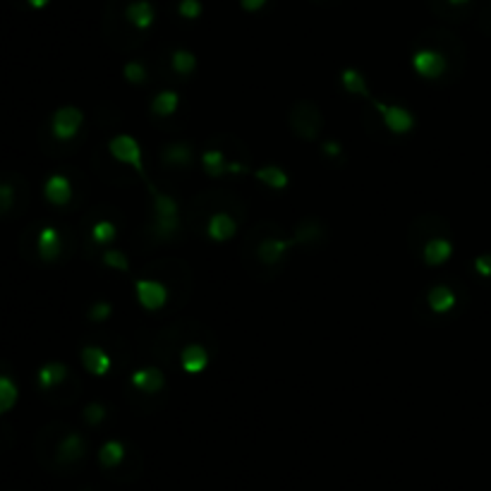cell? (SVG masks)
<instances>
[{
  "mask_svg": "<svg viewBox=\"0 0 491 491\" xmlns=\"http://www.w3.org/2000/svg\"><path fill=\"white\" fill-rule=\"evenodd\" d=\"M149 194H152V206H154V218H152V233L159 240H170L180 233L182 228V216H180V201L170 194L159 192L152 182H149Z\"/></svg>",
  "mask_w": 491,
  "mask_h": 491,
  "instance_id": "6da1fadb",
  "label": "cell"
},
{
  "mask_svg": "<svg viewBox=\"0 0 491 491\" xmlns=\"http://www.w3.org/2000/svg\"><path fill=\"white\" fill-rule=\"evenodd\" d=\"M371 106L376 108V113H379V117H381L386 130L393 134H410L412 130L417 127V117L412 115L410 108L398 106V103L379 101V98H371Z\"/></svg>",
  "mask_w": 491,
  "mask_h": 491,
  "instance_id": "7a4b0ae2",
  "label": "cell"
},
{
  "mask_svg": "<svg viewBox=\"0 0 491 491\" xmlns=\"http://www.w3.org/2000/svg\"><path fill=\"white\" fill-rule=\"evenodd\" d=\"M108 154L113 156L117 163L122 166L134 168L139 175H147L144 170V154H142V144L134 139L132 134H115L113 139L108 142Z\"/></svg>",
  "mask_w": 491,
  "mask_h": 491,
  "instance_id": "3957f363",
  "label": "cell"
},
{
  "mask_svg": "<svg viewBox=\"0 0 491 491\" xmlns=\"http://www.w3.org/2000/svg\"><path fill=\"white\" fill-rule=\"evenodd\" d=\"M134 297L142 310L147 312H161L168 305L170 290L166 283L156 278H137L134 280Z\"/></svg>",
  "mask_w": 491,
  "mask_h": 491,
  "instance_id": "277c9868",
  "label": "cell"
},
{
  "mask_svg": "<svg viewBox=\"0 0 491 491\" xmlns=\"http://www.w3.org/2000/svg\"><path fill=\"white\" fill-rule=\"evenodd\" d=\"M82 125H84V110L77 106H63L51 117V134L58 142H70L80 134Z\"/></svg>",
  "mask_w": 491,
  "mask_h": 491,
  "instance_id": "5b68a950",
  "label": "cell"
},
{
  "mask_svg": "<svg viewBox=\"0 0 491 491\" xmlns=\"http://www.w3.org/2000/svg\"><path fill=\"white\" fill-rule=\"evenodd\" d=\"M410 65L422 80H438L443 72L448 70V60L443 53H438L434 48H420L415 51L410 58Z\"/></svg>",
  "mask_w": 491,
  "mask_h": 491,
  "instance_id": "8992f818",
  "label": "cell"
},
{
  "mask_svg": "<svg viewBox=\"0 0 491 491\" xmlns=\"http://www.w3.org/2000/svg\"><path fill=\"white\" fill-rule=\"evenodd\" d=\"M201 168H204L208 178H223V175H231V173H240V175L250 173V168L245 163L231 161L221 149H206L201 154Z\"/></svg>",
  "mask_w": 491,
  "mask_h": 491,
  "instance_id": "52a82bcc",
  "label": "cell"
},
{
  "mask_svg": "<svg viewBox=\"0 0 491 491\" xmlns=\"http://www.w3.org/2000/svg\"><path fill=\"white\" fill-rule=\"evenodd\" d=\"M238 233V221L226 211H216L208 216L206 221V238L216 242V245H223V242L233 240Z\"/></svg>",
  "mask_w": 491,
  "mask_h": 491,
  "instance_id": "ba28073f",
  "label": "cell"
},
{
  "mask_svg": "<svg viewBox=\"0 0 491 491\" xmlns=\"http://www.w3.org/2000/svg\"><path fill=\"white\" fill-rule=\"evenodd\" d=\"M82 364L84 369L89 371L91 376H108L110 369H113V359H110V355L103 348H98V345H84L82 352Z\"/></svg>",
  "mask_w": 491,
  "mask_h": 491,
  "instance_id": "9c48e42d",
  "label": "cell"
},
{
  "mask_svg": "<svg viewBox=\"0 0 491 491\" xmlns=\"http://www.w3.org/2000/svg\"><path fill=\"white\" fill-rule=\"evenodd\" d=\"M300 242V238H266L261 245L257 247V257L261 264L271 266V264H278L280 259L285 257L287 252L292 250L295 245Z\"/></svg>",
  "mask_w": 491,
  "mask_h": 491,
  "instance_id": "30bf717a",
  "label": "cell"
},
{
  "mask_svg": "<svg viewBox=\"0 0 491 491\" xmlns=\"http://www.w3.org/2000/svg\"><path fill=\"white\" fill-rule=\"evenodd\" d=\"M43 196L53 206H68L72 201V180L63 173H53L43 182Z\"/></svg>",
  "mask_w": 491,
  "mask_h": 491,
  "instance_id": "8fae6325",
  "label": "cell"
},
{
  "mask_svg": "<svg viewBox=\"0 0 491 491\" xmlns=\"http://www.w3.org/2000/svg\"><path fill=\"white\" fill-rule=\"evenodd\" d=\"M36 252L43 261H56L63 252V238L56 226H43L36 235Z\"/></svg>",
  "mask_w": 491,
  "mask_h": 491,
  "instance_id": "7c38bea8",
  "label": "cell"
},
{
  "mask_svg": "<svg viewBox=\"0 0 491 491\" xmlns=\"http://www.w3.org/2000/svg\"><path fill=\"white\" fill-rule=\"evenodd\" d=\"M130 384L142 393H159L166 389V374L159 366H139V369L132 371Z\"/></svg>",
  "mask_w": 491,
  "mask_h": 491,
  "instance_id": "4fadbf2b",
  "label": "cell"
},
{
  "mask_svg": "<svg viewBox=\"0 0 491 491\" xmlns=\"http://www.w3.org/2000/svg\"><path fill=\"white\" fill-rule=\"evenodd\" d=\"M180 366H182V371L185 374H204L206 371V366H208V352L204 345H199V343H189L182 348L180 352Z\"/></svg>",
  "mask_w": 491,
  "mask_h": 491,
  "instance_id": "5bb4252c",
  "label": "cell"
},
{
  "mask_svg": "<svg viewBox=\"0 0 491 491\" xmlns=\"http://www.w3.org/2000/svg\"><path fill=\"white\" fill-rule=\"evenodd\" d=\"M125 19L137 31H147L156 22V8L149 0H132L125 8Z\"/></svg>",
  "mask_w": 491,
  "mask_h": 491,
  "instance_id": "9a60e30c",
  "label": "cell"
},
{
  "mask_svg": "<svg viewBox=\"0 0 491 491\" xmlns=\"http://www.w3.org/2000/svg\"><path fill=\"white\" fill-rule=\"evenodd\" d=\"M450 257H453V242L448 238H431L422 247V259L427 266H443Z\"/></svg>",
  "mask_w": 491,
  "mask_h": 491,
  "instance_id": "2e32d148",
  "label": "cell"
},
{
  "mask_svg": "<svg viewBox=\"0 0 491 491\" xmlns=\"http://www.w3.org/2000/svg\"><path fill=\"white\" fill-rule=\"evenodd\" d=\"M254 178H257L261 185H266L273 192H285L287 185H290V175L285 173L283 168L276 166V163H268V166H261L254 170Z\"/></svg>",
  "mask_w": 491,
  "mask_h": 491,
  "instance_id": "e0dca14e",
  "label": "cell"
},
{
  "mask_svg": "<svg viewBox=\"0 0 491 491\" xmlns=\"http://www.w3.org/2000/svg\"><path fill=\"white\" fill-rule=\"evenodd\" d=\"M458 305L455 292L448 285H434L427 292V307L434 314H448Z\"/></svg>",
  "mask_w": 491,
  "mask_h": 491,
  "instance_id": "ac0fdd59",
  "label": "cell"
},
{
  "mask_svg": "<svg viewBox=\"0 0 491 491\" xmlns=\"http://www.w3.org/2000/svg\"><path fill=\"white\" fill-rule=\"evenodd\" d=\"M340 87L348 91L350 96H359V98H371L369 84H366L364 75L357 68H343L340 70Z\"/></svg>",
  "mask_w": 491,
  "mask_h": 491,
  "instance_id": "d6986e66",
  "label": "cell"
},
{
  "mask_svg": "<svg viewBox=\"0 0 491 491\" xmlns=\"http://www.w3.org/2000/svg\"><path fill=\"white\" fill-rule=\"evenodd\" d=\"M161 161L166 166H175V168H189L192 166V147L187 142H175L163 147L161 152Z\"/></svg>",
  "mask_w": 491,
  "mask_h": 491,
  "instance_id": "ffe728a7",
  "label": "cell"
},
{
  "mask_svg": "<svg viewBox=\"0 0 491 491\" xmlns=\"http://www.w3.org/2000/svg\"><path fill=\"white\" fill-rule=\"evenodd\" d=\"M65 379H68V366L63 362H48L36 371V384H38V389H43V391L56 389V386H60Z\"/></svg>",
  "mask_w": 491,
  "mask_h": 491,
  "instance_id": "44dd1931",
  "label": "cell"
},
{
  "mask_svg": "<svg viewBox=\"0 0 491 491\" xmlns=\"http://www.w3.org/2000/svg\"><path fill=\"white\" fill-rule=\"evenodd\" d=\"M180 108V94L173 89H163L152 98V113L159 117H170L175 115V110Z\"/></svg>",
  "mask_w": 491,
  "mask_h": 491,
  "instance_id": "7402d4cb",
  "label": "cell"
},
{
  "mask_svg": "<svg viewBox=\"0 0 491 491\" xmlns=\"http://www.w3.org/2000/svg\"><path fill=\"white\" fill-rule=\"evenodd\" d=\"M84 450H87L84 438L80 434H68L60 441V446H58V455H60V460L65 463H75L84 455Z\"/></svg>",
  "mask_w": 491,
  "mask_h": 491,
  "instance_id": "603a6c76",
  "label": "cell"
},
{
  "mask_svg": "<svg viewBox=\"0 0 491 491\" xmlns=\"http://www.w3.org/2000/svg\"><path fill=\"white\" fill-rule=\"evenodd\" d=\"M170 68L178 72L180 77H189L194 75L196 70V56L187 48H175L173 56H170Z\"/></svg>",
  "mask_w": 491,
  "mask_h": 491,
  "instance_id": "cb8c5ba5",
  "label": "cell"
},
{
  "mask_svg": "<svg viewBox=\"0 0 491 491\" xmlns=\"http://www.w3.org/2000/svg\"><path fill=\"white\" fill-rule=\"evenodd\" d=\"M117 238V228L113 221H96L94 226H91V242H94L96 247H108L113 245Z\"/></svg>",
  "mask_w": 491,
  "mask_h": 491,
  "instance_id": "d4e9b609",
  "label": "cell"
},
{
  "mask_svg": "<svg viewBox=\"0 0 491 491\" xmlns=\"http://www.w3.org/2000/svg\"><path fill=\"white\" fill-rule=\"evenodd\" d=\"M17 398H19L17 384L12 381L10 376H3V374H0V415H5V412H10L12 408H15V405H17Z\"/></svg>",
  "mask_w": 491,
  "mask_h": 491,
  "instance_id": "484cf974",
  "label": "cell"
},
{
  "mask_svg": "<svg viewBox=\"0 0 491 491\" xmlns=\"http://www.w3.org/2000/svg\"><path fill=\"white\" fill-rule=\"evenodd\" d=\"M122 458H125V446L120 441H106L98 450V463L103 468H115V465L122 463Z\"/></svg>",
  "mask_w": 491,
  "mask_h": 491,
  "instance_id": "4316f807",
  "label": "cell"
},
{
  "mask_svg": "<svg viewBox=\"0 0 491 491\" xmlns=\"http://www.w3.org/2000/svg\"><path fill=\"white\" fill-rule=\"evenodd\" d=\"M101 261H103V266H106V268H113V271H122V273H127L130 268H132V266H130V259L120 250H106V252H103Z\"/></svg>",
  "mask_w": 491,
  "mask_h": 491,
  "instance_id": "83f0119b",
  "label": "cell"
},
{
  "mask_svg": "<svg viewBox=\"0 0 491 491\" xmlns=\"http://www.w3.org/2000/svg\"><path fill=\"white\" fill-rule=\"evenodd\" d=\"M122 77H125L130 84H144L149 77V72L139 60H132V63H125V68H122Z\"/></svg>",
  "mask_w": 491,
  "mask_h": 491,
  "instance_id": "f1b7e54d",
  "label": "cell"
},
{
  "mask_svg": "<svg viewBox=\"0 0 491 491\" xmlns=\"http://www.w3.org/2000/svg\"><path fill=\"white\" fill-rule=\"evenodd\" d=\"M113 314V305L108 302V300H98V302L91 305V310H89V319L91 322H108V317Z\"/></svg>",
  "mask_w": 491,
  "mask_h": 491,
  "instance_id": "f546056e",
  "label": "cell"
},
{
  "mask_svg": "<svg viewBox=\"0 0 491 491\" xmlns=\"http://www.w3.org/2000/svg\"><path fill=\"white\" fill-rule=\"evenodd\" d=\"M204 8H201L199 0H180L178 3V15L182 19H199Z\"/></svg>",
  "mask_w": 491,
  "mask_h": 491,
  "instance_id": "4dcf8cb0",
  "label": "cell"
},
{
  "mask_svg": "<svg viewBox=\"0 0 491 491\" xmlns=\"http://www.w3.org/2000/svg\"><path fill=\"white\" fill-rule=\"evenodd\" d=\"M84 420H87V424H91V427H96V424H101L106 420V408H103L101 403H89L87 408H84Z\"/></svg>",
  "mask_w": 491,
  "mask_h": 491,
  "instance_id": "1f68e13d",
  "label": "cell"
},
{
  "mask_svg": "<svg viewBox=\"0 0 491 491\" xmlns=\"http://www.w3.org/2000/svg\"><path fill=\"white\" fill-rule=\"evenodd\" d=\"M15 201V189H12L8 182H0V213L8 211Z\"/></svg>",
  "mask_w": 491,
  "mask_h": 491,
  "instance_id": "d6a6232c",
  "label": "cell"
},
{
  "mask_svg": "<svg viewBox=\"0 0 491 491\" xmlns=\"http://www.w3.org/2000/svg\"><path fill=\"white\" fill-rule=\"evenodd\" d=\"M472 266L482 278H491V254H480V257L472 261Z\"/></svg>",
  "mask_w": 491,
  "mask_h": 491,
  "instance_id": "836d02e7",
  "label": "cell"
},
{
  "mask_svg": "<svg viewBox=\"0 0 491 491\" xmlns=\"http://www.w3.org/2000/svg\"><path fill=\"white\" fill-rule=\"evenodd\" d=\"M322 154L329 156V159H338V156H343V144L336 139H326L322 144Z\"/></svg>",
  "mask_w": 491,
  "mask_h": 491,
  "instance_id": "e575fe53",
  "label": "cell"
},
{
  "mask_svg": "<svg viewBox=\"0 0 491 491\" xmlns=\"http://www.w3.org/2000/svg\"><path fill=\"white\" fill-rule=\"evenodd\" d=\"M266 5V0H240V8L245 12H259Z\"/></svg>",
  "mask_w": 491,
  "mask_h": 491,
  "instance_id": "d590c367",
  "label": "cell"
},
{
  "mask_svg": "<svg viewBox=\"0 0 491 491\" xmlns=\"http://www.w3.org/2000/svg\"><path fill=\"white\" fill-rule=\"evenodd\" d=\"M27 3H29V5H31V8H34V10H43L46 5L51 3V0H27Z\"/></svg>",
  "mask_w": 491,
  "mask_h": 491,
  "instance_id": "8d00e7d4",
  "label": "cell"
},
{
  "mask_svg": "<svg viewBox=\"0 0 491 491\" xmlns=\"http://www.w3.org/2000/svg\"><path fill=\"white\" fill-rule=\"evenodd\" d=\"M450 5H455V8H460V5H468L470 0H448Z\"/></svg>",
  "mask_w": 491,
  "mask_h": 491,
  "instance_id": "74e56055",
  "label": "cell"
}]
</instances>
